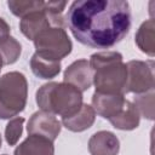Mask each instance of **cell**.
<instances>
[{
    "label": "cell",
    "instance_id": "7c38bea8",
    "mask_svg": "<svg viewBox=\"0 0 155 155\" xmlns=\"http://www.w3.org/2000/svg\"><path fill=\"white\" fill-rule=\"evenodd\" d=\"M15 155H54L53 142L39 134H29L15 149Z\"/></svg>",
    "mask_w": 155,
    "mask_h": 155
},
{
    "label": "cell",
    "instance_id": "e0dca14e",
    "mask_svg": "<svg viewBox=\"0 0 155 155\" xmlns=\"http://www.w3.org/2000/svg\"><path fill=\"white\" fill-rule=\"evenodd\" d=\"M10 11L17 17H25L27 15L44 10L45 1L39 0H10L7 1Z\"/></svg>",
    "mask_w": 155,
    "mask_h": 155
},
{
    "label": "cell",
    "instance_id": "52a82bcc",
    "mask_svg": "<svg viewBox=\"0 0 155 155\" xmlns=\"http://www.w3.org/2000/svg\"><path fill=\"white\" fill-rule=\"evenodd\" d=\"M61 128V121H58V119L53 114L44 110L34 113L27 125V131L29 134H39L48 138L52 142L58 137Z\"/></svg>",
    "mask_w": 155,
    "mask_h": 155
},
{
    "label": "cell",
    "instance_id": "d4e9b609",
    "mask_svg": "<svg viewBox=\"0 0 155 155\" xmlns=\"http://www.w3.org/2000/svg\"><path fill=\"white\" fill-rule=\"evenodd\" d=\"M4 155H6V154H4Z\"/></svg>",
    "mask_w": 155,
    "mask_h": 155
},
{
    "label": "cell",
    "instance_id": "ffe728a7",
    "mask_svg": "<svg viewBox=\"0 0 155 155\" xmlns=\"http://www.w3.org/2000/svg\"><path fill=\"white\" fill-rule=\"evenodd\" d=\"M23 122H24V117H12L5 128V139L7 142L8 145H15L18 139L22 136L23 132Z\"/></svg>",
    "mask_w": 155,
    "mask_h": 155
},
{
    "label": "cell",
    "instance_id": "6da1fadb",
    "mask_svg": "<svg viewBox=\"0 0 155 155\" xmlns=\"http://www.w3.org/2000/svg\"><path fill=\"white\" fill-rule=\"evenodd\" d=\"M74 38L93 48H109L131 28L130 4L124 0H78L64 18Z\"/></svg>",
    "mask_w": 155,
    "mask_h": 155
},
{
    "label": "cell",
    "instance_id": "2e32d148",
    "mask_svg": "<svg viewBox=\"0 0 155 155\" xmlns=\"http://www.w3.org/2000/svg\"><path fill=\"white\" fill-rule=\"evenodd\" d=\"M30 68L34 75H36L40 79H53L56 78L59 71H61V63L59 62H53V61H47L41 57H39L36 53L33 54L30 59Z\"/></svg>",
    "mask_w": 155,
    "mask_h": 155
},
{
    "label": "cell",
    "instance_id": "30bf717a",
    "mask_svg": "<svg viewBox=\"0 0 155 155\" xmlns=\"http://www.w3.org/2000/svg\"><path fill=\"white\" fill-rule=\"evenodd\" d=\"M119 150L120 142L109 131L96 132L88 140V151L91 155H117Z\"/></svg>",
    "mask_w": 155,
    "mask_h": 155
},
{
    "label": "cell",
    "instance_id": "ba28073f",
    "mask_svg": "<svg viewBox=\"0 0 155 155\" xmlns=\"http://www.w3.org/2000/svg\"><path fill=\"white\" fill-rule=\"evenodd\" d=\"M127 102L124 94H103L94 92L92 96V108L99 116L109 121L115 119L125 109Z\"/></svg>",
    "mask_w": 155,
    "mask_h": 155
},
{
    "label": "cell",
    "instance_id": "3957f363",
    "mask_svg": "<svg viewBox=\"0 0 155 155\" xmlns=\"http://www.w3.org/2000/svg\"><path fill=\"white\" fill-rule=\"evenodd\" d=\"M36 103L41 110L62 119L76 114L82 103V92L67 82H48L36 92Z\"/></svg>",
    "mask_w": 155,
    "mask_h": 155
},
{
    "label": "cell",
    "instance_id": "cb8c5ba5",
    "mask_svg": "<svg viewBox=\"0 0 155 155\" xmlns=\"http://www.w3.org/2000/svg\"><path fill=\"white\" fill-rule=\"evenodd\" d=\"M0 148H1V136H0Z\"/></svg>",
    "mask_w": 155,
    "mask_h": 155
},
{
    "label": "cell",
    "instance_id": "ac0fdd59",
    "mask_svg": "<svg viewBox=\"0 0 155 155\" xmlns=\"http://www.w3.org/2000/svg\"><path fill=\"white\" fill-rule=\"evenodd\" d=\"M21 52H22L21 44L11 35L0 42V54L2 57L4 64L6 65L13 64L19 58Z\"/></svg>",
    "mask_w": 155,
    "mask_h": 155
},
{
    "label": "cell",
    "instance_id": "7402d4cb",
    "mask_svg": "<svg viewBox=\"0 0 155 155\" xmlns=\"http://www.w3.org/2000/svg\"><path fill=\"white\" fill-rule=\"evenodd\" d=\"M11 33V28L7 24V22L4 18H0V42L4 41L6 38L10 36Z\"/></svg>",
    "mask_w": 155,
    "mask_h": 155
},
{
    "label": "cell",
    "instance_id": "5bb4252c",
    "mask_svg": "<svg viewBox=\"0 0 155 155\" xmlns=\"http://www.w3.org/2000/svg\"><path fill=\"white\" fill-rule=\"evenodd\" d=\"M136 44L142 52L150 57L155 54V22L153 18L145 21L136 34Z\"/></svg>",
    "mask_w": 155,
    "mask_h": 155
},
{
    "label": "cell",
    "instance_id": "277c9868",
    "mask_svg": "<svg viewBox=\"0 0 155 155\" xmlns=\"http://www.w3.org/2000/svg\"><path fill=\"white\" fill-rule=\"evenodd\" d=\"M28 82L19 71H10L0 78V119H12L24 110Z\"/></svg>",
    "mask_w": 155,
    "mask_h": 155
},
{
    "label": "cell",
    "instance_id": "9a60e30c",
    "mask_svg": "<svg viewBox=\"0 0 155 155\" xmlns=\"http://www.w3.org/2000/svg\"><path fill=\"white\" fill-rule=\"evenodd\" d=\"M139 119H140V115H139L137 108L134 107V104L132 102L128 101L125 109L115 119H113L110 121V124L117 130L131 131V130H134L138 127Z\"/></svg>",
    "mask_w": 155,
    "mask_h": 155
},
{
    "label": "cell",
    "instance_id": "8fae6325",
    "mask_svg": "<svg viewBox=\"0 0 155 155\" xmlns=\"http://www.w3.org/2000/svg\"><path fill=\"white\" fill-rule=\"evenodd\" d=\"M50 27H53L52 21L44 10L31 12L25 17H23L19 22L21 31L29 40H34L38 34H40L41 31H44Z\"/></svg>",
    "mask_w": 155,
    "mask_h": 155
},
{
    "label": "cell",
    "instance_id": "5b68a950",
    "mask_svg": "<svg viewBox=\"0 0 155 155\" xmlns=\"http://www.w3.org/2000/svg\"><path fill=\"white\" fill-rule=\"evenodd\" d=\"M34 46L36 54L44 59L59 62L67 57L73 48L71 41L64 30L59 27H50L35 36Z\"/></svg>",
    "mask_w": 155,
    "mask_h": 155
},
{
    "label": "cell",
    "instance_id": "d6986e66",
    "mask_svg": "<svg viewBox=\"0 0 155 155\" xmlns=\"http://www.w3.org/2000/svg\"><path fill=\"white\" fill-rule=\"evenodd\" d=\"M134 107L137 108L139 115H143L148 120L154 119V90L138 94L134 98Z\"/></svg>",
    "mask_w": 155,
    "mask_h": 155
},
{
    "label": "cell",
    "instance_id": "7a4b0ae2",
    "mask_svg": "<svg viewBox=\"0 0 155 155\" xmlns=\"http://www.w3.org/2000/svg\"><path fill=\"white\" fill-rule=\"evenodd\" d=\"M93 73L96 92L103 94H125L127 69L122 54L115 51L93 53L88 61Z\"/></svg>",
    "mask_w": 155,
    "mask_h": 155
},
{
    "label": "cell",
    "instance_id": "9c48e42d",
    "mask_svg": "<svg viewBox=\"0 0 155 155\" xmlns=\"http://www.w3.org/2000/svg\"><path fill=\"white\" fill-rule=\"evenodd\" d=\"M64 82L73 85L79 91H87L93 84V73L87 59L71 63L64 71Z\"/></svg>",
    "mask_w": 155,
    "mask_h": 155
},
{
    "label": "cell",
    "instance_id": "603a6c76",
    "mask_svg": "<svg viewBox=\"0 0 155 155\" xmlns=\"http://www.w3.org/2000/svg\"><path fill=\"white\" fill-rule=\"evenodd\" d=\"M2 65H4V62H2V57H1V54H0V71H1Z\"/></svg>",
    "mask_w": 155,
    "mask_h": 155
},
{
    "label": "cell",
    "instance_id": "44dd1931",
    "mask_svg": "<svg viewBox=\"0 0 155 155\" xmlns=\"http://www.w3.org/2000/svg\"><path fill=\"white\" fill-rule=\"evenodd\" d=\"M67 6V1H45L44 10L50 15H62L64 7Z\"/></svg>",
    "mask_w": 155,
    "mask_h": 155
},
{
    "label": "cell",
    "instance_id": "8992f818",
    "mask_svg": "<svg viewBox=\"0 0 155 155\" xmlns=\"http://www.w3.org/2000/svg\"><path fill=\"white\" fill-rule=\"evenodd\" d=\"M127 80L125 93L133 92L137 94L147 93L154 90V63L153 61H130L126 64Z\"/></svg>",
    "mask_w": 155,
    "mask_h": 155
},
{
    "label": "cell",
    "instance_id": "4fadbf2b",
    "mask_svg": "<svg viewBox=\"0 0 155 155\" xmlns=\"http://www.w3.org/2000/svg\"><path fill=\"white\" fill-rule=\"evenodd\" d=\"M96 120V111L88 104H82L80 110L70 117L62 119L61 124L73 132H82L90 128Z\"/></svg>",
    "mask_w": 155,
    "mask_h": 155
}]
</instances>
